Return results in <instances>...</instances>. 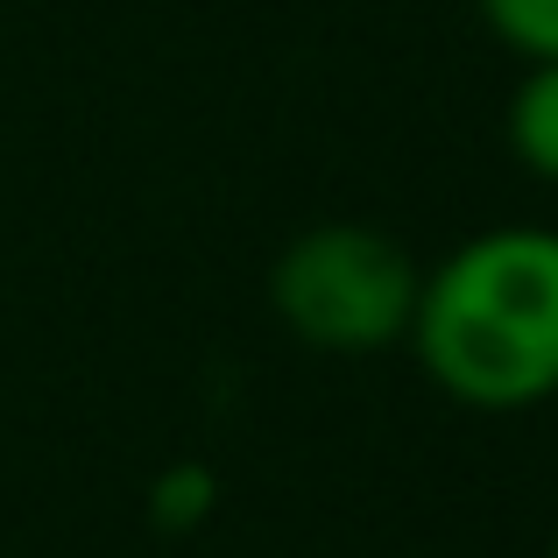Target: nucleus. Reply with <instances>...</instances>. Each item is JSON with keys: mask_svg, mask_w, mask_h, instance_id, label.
Here are the masks:
<instances>
[{"mask_svg": "<svg viewBox=\"0 0 558 558\" xmlns=\"http://www.w3.org/2000/svg\"><path fill=\"white\" fill-rule=\"evenodd\" d=\"M417 368L466 410H537L558 396V233L488 227L417 276Z\"/></svg>", "mask_w": 558, "mask_h": 558, "instance_id": "f257e3e1", "label": "nucleus"}, {"mask_svg": "<svg viewBox=\"0 0 558 558\" xmlns=\"http://www.w3.org/2000/svg\"><path fill=\"white\" fill-rule=\"evenodd\" d=\"M417 276L424 269L403 255V241H389L381 227L326 219V227H304L276 255L269 304L290 326V340H304L312 354L361 361V354H381V347L410 340Z\"/></svg>", "mask_w": 558, "mask_h": 558, "instance_id": "f03ea898", "label": "nucleus"}, {"mask_svg": "<svg viewBox=\"0 0 558 558\" xmlns=\"http://www.w3.org/2000/svg\"><path fill=\"white\" fill-rule=\"evenodd\" d=\"M509 149L531 178L558 184V57L523 71L517 99H509Z\"/></svg>", "mask_w": 558, "mask_h": 558, "instance_id": "7ed1b4c3", "label": "nucleus"}, {"mask_svg": "<svg viewBox=\"0 0 558 558\" xmlns=\"http://www.w3.org/2000/svg\"><path fill=\"white\" fill-rule=\"evenodd\" d=\"M474 8L517 57H531V64L558 57V0H474Z\"/></svg>", "mask_w": 558, "mask_h": 558, "instance_id": "20e7f679", "label": "nucleus"}, {"mask_svg": "<svg viewBox=\"0 0 558 558\" xmlns=\"http://www.w3.org/2000/svg\"><path fill=\"white\" fill-rule=\"evenodd\" d=\"M213 502H219V481H213V466H198V460H178L170 474H156V488H149V517L170 523V531H191L198 517H213Z\"/></svg>", "mask_w": 558, "mask_h": 558, "instance_id": "39448f33", "label": "nucleus"}, {"mask_svg": "<svg viewBox=\"0 0 558 558\" xmlns=\"http://www.w3.org/2000/svg\"><path fill=\"white\" fill-rule=\"evenodd\" d=\"M551 558H558V537H551Z\"/></svg>", "mask_w": 558, "mask_h": 558, "instance_id": "423d86ee", "label": "nucleus"}]
</instances>
